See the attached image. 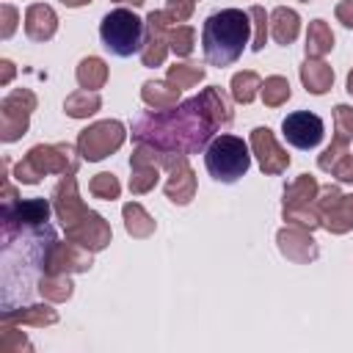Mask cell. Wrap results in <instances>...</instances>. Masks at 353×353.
<instances>
[{"instance_id":"6da1fadb","label":"cell","mask_w":353,"mask_h":353,"mask_svg":"<svg viewBox=\"0 0 353 353\" xmlns=\"http://www.w3.org/2000/svg\"><path fill=\"white\" fill-rule=\"evenodd\" d=\"M232 119L234 113L229 99L218 85H210L199 97H190L171 110L141 113L132 121V141L190 157L201 152L221 127H229Z\"/></svg>"},{"instance_id":"7a4b0ae2","label":"cell","mask_w":353,"mask_h":353,"mask_svg":"<svg viewBox=\"0 0 353 353\" xmlns=\"http://www.w3.org/2000/svg\"><path fill=\"white\" fill-rule=\"evenodd\" d=\"M251 36V17L243 8H221L201 25V50L210 66H232Z\"/></svg>"},{"instance_id":"3957f363","label":"cell","mask_w":353,"mask_h":353,"mask_svg":"<svg viewBox=\"0 0 353 353\" xmlns=\"http://www.w3.org/2000/svg\"><path fill=\"white\" fill-rule=\"evenodd\" d=\"M80 149L72 143H36L28 149V154L14 165V179L19 185H39L47 174H77L80 168Z\"/></svg>"},{"instance_id":"277c9868","label":"cell","mask_w":353,"mask_h":353,"mask_svg":"<svg viewBox=\"0 0 353 353\" xmlns=\"http://www.w3.org/2000/svg\"><path fill=\"white\" fill-rule=\"evenodd\" d=\"M204 165H207V171H210L212 179L226 182V185L229 182H237L251 168V146L243 138H237V135L221 132V135H215L207 143Z\"/></svg>"},{"instance_id":"5b68a950","label":"cell","mask_w":353,"mask_h":353,"mask_svg":"<svg viewBox=\"0 0 353 353\" xmlns=\"http://www.w3.org/2000/svg\"><path fill=\"white\" fill-rule=\"evenodd\" d=\"M143 36H146V22L130 8H113L99 22L102 44L119 58H130L132 52H141Z\"/></svg>"},{"instance_id":"8992f818","label":"cell","mask_w":353,"mask_h":353,"mask_svg":"<svg viewBox=\"0 0 353 353\" xmlns=\"http://www.w3.org/2000/svg\"><path fill=\"white\" fill-rule=\"evenodd\" d=\"M127 138V127L119 119H105V121H94L85 130H80L77 135V149L83 154V160L88 163H99L108 154H113Z\"/></svg>"},{"instance_id":"52a82bcc","label":"cell","mask_w":353,"mask_h":353,"mask_svg":"<svg viewBox=\"0 0 353 353\" xmlns=\"http://www.w3.org/2000/svg\"><path fill=\"white\" fill-rule=\"evenodd\" d=\"M39 99L30 88H14L0 102V141L14 143L30 127V113L36 110Z\"/></svg>"},{"instance_id":"ba28073f","label":"cell","mask_w":353,"mask_h":353,"mask_svg":"<svg viewBox=\"0 0 353 353\" xmlns=\"http://www.w3.org/2000/svg\"><path fill=\"white\" fill-rule=\"evenodd\" d=\"M52 212V201L47 199H17L11 204H3V237L11 243V237L22 229H39L47 226Z\"/></svg>"},{"instance_id":"9c48e42d","label":"cell","mask_w":353,"mask_h":353,"mask_svg":"<svg viewBox=\"0 0 353 353\" xmlns=\"http://www.w3.org/2000/svg\"><path fill=\"white\" fill-rule=\"evenodd\" d=\"M94 265V251L83 248L74 240H50L41 256L44 273H85Z\"/></svg>"},{"instance_id":"30bf717a","label":"cell","mask_w":353,"mask_h":353,"mask_svg":"<svg viewBox=\"0 0 353 353\" xmlns=\"http://www.w3.org/2000/svg\"><path fill=\"white\" fill-rule=\"evenodd\" d=\"M146 36H143V47H141V63L154 69L165 63V55L171 52L168 47V30H171V19L165 11H149L146 14Z\"/></svg>"},{"instance_id":"8fae6325","label":"cell","mask_w":353,"mask_h":353,"mask_svg":"<svg viewBox=\"0 0 353 353\" xmlns=\"http://www.w3.org/2000/svg\"><path fill=\"white\" fill-rule=\"evenodd\" d=\"M248 146H251V154L256 157L262 174L279 176V174L287 171L290 154H287V149H281V143L276 141V135H273L270 127H254L251 130V138H248Z\"/></svg>"},{"instance_id":"7c38bea8","label":"cell","mask_w":353,"mask_h":353,"mask_svg":"<svg viewBox=\"0 0 353 353\" xmlns=\"http://www.w3.org/2000/svg\"><path fill=\"white\" fill-rule=\"evenodd\" d=\"M281 135L287 138L290 146L295 149H314L323 135H325V127H323V119L317 113H309V110H295L290 113L284 121H281Z\"/></svg>"},{"instance_id":"4fadbf2b","label":"cell","mask_w":353,"mask_h":353,"mask_svg":"<svg viewBox=\"0 0 353 353\" xmlns=\"http://www.w3.org/2000/svg\"><path fill=\"white\" fill-rule=\"evenodd\" d=\"M130 193L132 196H143L149 190H154V185L160 182V163H157V149L149 143H138L130 154Z\"/></svg>"},{"instance_id":"5bb4252c","label":"cell","mask_w":353,"mask_h":353,"mask_svg":"<svg viewBox=\"0 0 353 353\" xmlns=\"http://www.w3.org/2000/svg\"><path fill=\"white\" fill-rule=\"evenodd\" d=\"M66 232V237L69 240H74V243H80L83 248H88V251H105L108 245H110V240H113V229H110V223L99 215V212H94V210H88L77 223H72L69 229H63Z\"/></svg>"},{"instance_id":"9a60e30c","label":"cell","mask_w":353,"mask_h":353,"mask_svg":"<svg viewBox=\"0 0 353 353\" xmlns=\"http://www.w3.org/2000/svg\"><path fill=\"white\" fill-rule=\"evenodd\" d=\"M276 245L281 251L284 259L295 262V265H309L320 256V248H317V240L312 237L309 229H301V226H284L276 232Z\"/></svg>"},{"instance_id":"2e32d148","label":"cell","mask_w":353,"mask_h":353,"mask_svg":"<svg viewBox=\"0 0 353 353\" xmlns=\"http://www.w3.org/2000/svg\"><path fill=\"white\" fill-rule=\"evenodd\" d=\"M52 210H55V215H58V221H61L63 229H69L72 223H77L88 212V207L83 204V199L77 193L74 174L61 176V182L52 188Z\"/></svg>"},{"instance_id":"e0dca14e","label":"cell","mask_w":353,"mask_h":353,"mask_svg":"<svg viewBox=\"0 0 353 353\" xmlns=\"http://www.w3.org/2000/svg\"><path fill=\"white\" fill-rule=\"evenodd\" d=\"M163 190H165L168 201L176 204V207H185V204L193 201V196H196V171L190 168L188 157H182L179 163H174L168 168V179H165Z\"/></svg>"},{"instance_id":"ac0fdd59","label":"cell","mask_w":353,"mask_h":353,"mask_svg":"<svg viewBox=\"0 0 353 353\" xmlns=\"http://www.w3.org/2000/svg\"><path fill=\"white\" fill-rule=\"evenodd\" d=\"M320 171L336 176L339 182H353V152L347 149L345 141H331L320 154H317Z\"/></svg>"},{"instance_id":"d6986e66","label":"cell","mask_w":353,"mask_h":353,"mask_svg":"<svg viewBox=\"0 0 353 353\" xmlns=\"http://www.w3.org/2000/svg\"><path fill=\"white\" fill-rule=\"evenodd\" d=\"M55 30H58V14L52 11V6L33 3L25 8V36L30 41H50Z\"/></svg>"},{"instance_id":"ffe728a7","label":"cell","mask_w":353,"mask_h":353,"mask_svg":"<svg viewBox=\"0 0 353 353\" xmlns=\"http://www.w3.org/2000/svg\"><path fill=\"white\" fill-rule=\"evenodd\" d=\"M0 323L44 328V325H55L58 323V312L50 303H33V306H22V309H6Z\"/></svg>"},{"instance_id":"44dd1931","label":"cell","mask_w":353,"mask_h":353,"mask_svg":"<svg viewBox=\"0 0 353 353\" xmlns=\"http://www.w3.org/2000/svg\"><path fill=\"white\" fill-rule=\"evenodd\" d=\"M298 74H301L303 88H306L309 94H314V97H323V94L331 91V85H334V69H331L323 58H306V61L301 63Z\"/></svg>"},{"instance_id":"7402d4cb","label":"cell","mask_w":353,"mask_h":353,"mask_svg":"<svg viewBox=\"0 0 353 353\" xmlns=\"http://www.w3.org/2000/svg\"><path fill=\"white\" fill-rule=\"evenodd\" d=\"M301 33V14L295 8L287 6H276L270 11V36L276 39V44L290 47Z\"/></svg>"},{"instance_id":"603a6c76","label":"cell","mask_w":353,"mask_h":353,"mask_svg":"<svg viewBox=\"0 0 353 353\" xmlns=\"http://www.w3.org/2000/svg\"><path fill=\"white\" fill-rule=\"evenodd\" d=\"M141 99L152 110H171L179 105V88L168 80H146L141 85Z\"/></svg>"},{"instance_id":"cb8c5ba5","label":"cell","mask_w":353,"mask_h":353,"mask_svg":"<svg viewBox=\"0 0 353 353\" xmlns=\"http://www.w3.org/2000/svg\"><path fill=\"white\" fill-rule=\"evenodd\" d=\"M121 218H124V229H127V234L130 237H135V240H146V237H152L154 234V218L143 210V204H138V201H127L124 207H121Z\"/></svg>"},{"instance_id":"d4e9b609","label":"cell","mask_w":353,"mask_h":353,"mask_svg":"<svg viewBox=\"0 0 353 353\" xmlns=\"http://www.w3.org/2000/svg\"><path fill=\"white\" fill-rule=\"evenodd\" d=\"M306 58H323L334 50V30L325 19H312L306 28Z\"/></svg>"},{"instance_id":"484cf974","label":"cell","mask_w":353,"mask_h":353,"mask_svg":"<svg viewBox=\"0 0 353 353\" xmlns=\"http://www.w3.org/2000/svg\"><path fill=\"white\" fill-rule=\"evenodd\" d=\"M77 85L85 91H99L108 83V63L99 55H85L74 69Z\"/></svg>"},{"instance_id":"4316f807","label":"cell","mask_w":353,"mask_h":353,"mask_svg":"<svg viewBox=\"0 0 353 353\" xmlns=\"http://www.w3.org/2000/svg\"><path fill=\"white\" fill-rule=\"evenodd\" d=\"M262 91V77L251 69H243V72H234L232 80H229V94L234 102L240 105H251Z\"/></svg>"},{"instance_id":"83f0119b","label":"cell","mask_w":353,"mask_h":353,"mask_svg":"<svg viewBox=\"0 0 353 353\" xmlns=\"http://www.w3.org/2000/svg\"><path fill=\"white\" fill-rule=\"evenodd\" d=\"M323 229L331 234H345L353 229V193H342V199L323 215Z\"/></svg>"},{"instance_id":"f1b7e54d","label":"cell","mask_w":353,"mask_h":353,"mask_svg":"<svg viewBox=\"0 0 353 353\" xmlns=\"http://www.w3.org/2000/svg\"><path fill=\"white\" fill-rule=\"evenodd\" d=\"M99 108H102V97H99L97 91H85V88L72 91V94L63 99V113H66L69 119H88V116H94Z\"/></svg>"},{"instance_id":"f546056e","label":"cell","mask_w":353,"mask_h":353,"mask_svg":"<svg viewBox=\"0 0 353 353\" xmlns=\"http://www.w3.org/2000/svg\"><path fill=\"white\" fill-rule=\"evenodd\" d=\"M74 292V284L69 281V273H44L39 279V295L50 303H63Z\"/></svg>"},{"instance_id":"4dcf8cb0","label":"cell","mask_w":353,"mask_h":353,"mask_svg":"<svg viewBox=\"0 0 353 353\" xmlns=\"http://www.w3.org/2000/svg\"><path fill=\"white\" fill-rule=\"evenodd\" d=\"M320 185L312 174H298L287 188H284V207H298V204H312L317 196Z\"/></svg>"},{"instance_id":"1f68e13d","label":"cell","mask_w":353,"mask_h":353,"mask_svg":"<svg viewBox=\"0 0 353 353\" xmlns=\"http://www.w3.org/2000/svg\"><path fill=\"white\" fill-rule=\"evenodd\" d=\"M259 97H262V102H265L268 108H281V105H287V99L292 97L290 80L281 77V74H270V77H265V80H262V91H259Z\"/></svg>"},{"instance_id":"d6a6232c","label":"cell","mask_w":353,"mask_h":353,"mask_svg":"<svg viewBox=\"0 0 353 353\" xmlns=\"http://www.w3.org/2000/svg\"><path fill=\"white\" fill-rule=\"evenodd\" d=\"M281 218L290 226H301V229H309V232H314L317 226H323V218H320L314 201L312 204H298V207H281Z\"/></svg>"},{"instance_id":"836d02e7","label":"cell","mask_w":353,"mask_h":353,"mask_svg":"<svg viewBox=\"0 0 353 353\" xmlns=\"http://www.w3.org/2000/svg\"><path fill=\"white\" fill-rule=\"evenodd\" d=\"M204 66H199V63H174V66H168V72H165V80L168 83H174L179 91H185V88H193V85H199L201 80H204Z\"/></svg>"},{"instance_id":"e575fe53","label":"cell","mask_w":353,"mask_h":353,"mask_svg":"<svg viewBox=\"0 0 353 353\" xmlns=\"http://www.w3.org/2000/svg\"><path fill=\"white\" fill-rule=\"evenodd\" d=\"M168 47L176 58H188L196 47V30L190 25H171L168 30Z\"/></svg>"},{"instance_id":"d590c367","label":"cell","mask_w":353,"mask_h":353,"mask_svg":"<svg viewBox=\"0 0 353 353\" xmlns=\"http://www.w3.org/2000/svg\"><path fill=\"white\" fill-rule=\"evenodd\" d=\"M88 190H91V196H94V199L113 201V199H119V193H121V182H119V179H116V174H110V171H99V174H94V176H91Z\"/></svg>"},{"instance_id":"8d00e7d4","label":"cell","mask_w":353,"mask_h":353,"mask_svg":"<svg viewBox=\"0 0 353 353\" xmlns=\"http://www.w3.org/2000/svg\"><path fill=\"white\" fill-rule=\"evenodd\" d=\"M248 17H251V50L259 52L268 41V33H270V14H265L262 6H251Z\"/></svg>"},{"instance_id":"74e56055","label":"cell","mask_w":353,"mask_h":353,"mask_svg":"<svg viewBox=\"0 0 353 353\" xmlns=\"http://www.w3.org/2000/svg\"><path fill=\"white\" fill-rule=\"evenodd\" d=\"M22 350H33L28 336L11 323H0V353H22Z\"/></svg>"},{"instance_id":"f35d334b","label":"cell","mask_w":353,"mask_h":353,"mask_svg":"<svg viewBox=\"0 0 353 353\" xmlns=\"http://www.w3.org/2000/svg\"><path fill=\"white\" fill-rule=\"evenodd\" d=\"M334 138L350 143L353 141V108L350 105H336L334 108Z\"/></svg>"},{"instance_id":"ab89813d","label":"cell","mask_w":353,"mask_h":353,"mask_svg":"<svg viewBox=\"0 0 353 353\" xmlns=\"http://www.w3.org/2000/svg\"><path fill=\"white\" fill-rule=\"evenodd\" d=\"M193 8H196V0H165V14L174 25H182L193 17Z\"/></svg>"},{"instance_id":"60d3db41","label":"cell","mask_w":353,"mask_h":353,"mask_svg":"<svg viewBox=\"0 0 353 353\" xmlns=\"http://www.w3.org/2000/svg\"><path fill=\"white\" fill-rule=\"evenodd\" d=\"M342 199V190H339V185H320V190H317V196H314V207H317V212H320V218L336 204Z\"/></svg>"},{"instance_id":"b9f144b4","label":"cell","mask_w":353,"mask_h":353,"mask_svg":"<svg viewBox=\"0 0 353 353\" xmlns=\"http://www.w3.org/2000/svg\"><path fill=\"white\" fill-rule=\"evenodd\" d=\"M17 22H19V11H17L11 3H3V6H0V39H3V41L14 36Z\"/></svg>"},{"instance_id":"7bdbcfd3","label":"cell","mask_w":353,"mask_h":353,"mask_svg":"<svg viewBox=\"0 0 353 353\" xmlns=\"http://www.w3.org/2000/svg\"><path fill=\"white\" fill-rule=\"evenodd\" d=\"M336 19L345 25V28H353V0H342V3H336Z\"/></svg>"},{"instance_id":"ee69618b","label":"cell","mask_w":353,"mask_h":353,"mask_svg":"<svg viewBox=\"0 0 353 353\" xmlns=\"http://www.w3.org/2000/svg\"><path fill=\"white\" fill-rule=\"evenodd\" d=\"M0 69H3V72H0V85H8V83L14 80V72H17V69H14V63H11L8 58L0 61Z\"/></svg>"},{"instance_id":"f6af8a7d","label":"cell","mask_w":353,"mask_h":353,"mask_svg":"<svg viewBox=\"0 0 353 353\" xmlns=\"http://www.w3.org/2000/svg\"><path fill=\"white\" fill-rule=\"evenodd\" d=\"M66 8H83V6H88L91 0H61Z\"/></svg>"},{"instance_id":"bcb514c9","label":"cell","mask_w":353,"mask_h":353,"mask_svg":"<svg viewBox=\"0 0 353 353\" xmlns=\"http://www.w3.org/2000/svg\"><path fill=\"white\" fill-rule=\"evenodd\" d=\"M345 91H347V94L353 97V69L347 72V80H345Z\"/></svg>"},{"instance_id":"7dc6e473","label":"cell","mask_w":353,"mask_h":353,"mask_svg":"<svg viewBox=\"0 0 353 353\" xmlns=\"http://www.w3.org/2000/svg\"><path fill=\"white\" fill-rule=\"evenodd\" d=\"M113 3H121V6H135V8H138V6H143L146 0H113Z\"/></svg>"},{"instance_id":"c3c4849f","label":"cell","mask_w":353,"mask_h":353,"mask_svg":"<svg viewBox=\"0 0 353 353\" xmlns=\"http://www.w3.org/2000/svg\"><path fill=\"white\" fill-rule=\"evenodd\" d=\"M301 3H309V0H301Z\"/></svg>"}]
</instances>
